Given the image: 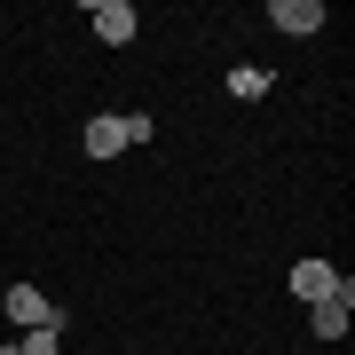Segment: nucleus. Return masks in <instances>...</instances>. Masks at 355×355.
I'll return each instance as SVG.
<instances>
[{
	"label": "nucleus",
	"mask_w": 355,
	"mask_h": 355,
	"mask_svg": "<svg viewBox=\"0 0 355 355\" xmlns=\"http://www.w3.org/2000/svg\"><path fill=\"white\" fill-rule=\"evenodd\" d=\"M229 95H237V103H261V95H268V71L237 64V71H229Z\"/></svg>",
	"instance_id": "0eeeda50"
},
{
	"label": "nucleus",
	"mask_w": 355,
	"mask_h": 355,
	"mask_svg": "<svg viewBox=\"0 0 355 355\" xmlns=\"http://www.w3.org/2000/svg\"><path fill=\"white\" fill-rule=\"evenodd\" d=\"M87 24H95L103 48H127V40H135V8H127V0H95V8H87Z\"/></svg>",
	"instance_id": "7ed1b4c3"
},
{
	"label": "nucleus",
	"mask_w": 355,
	"mask_h": 355,
	"mask_svg": "<svg viewBox=\"0 0 355 355\" xmlns=\"http://www.w3.org/2000/svg\"><path fill=\"white\" fill-rule=\"evenodd\" d=\"M347 308H355V277H340V292H331V300L308 308V331H316V340H347Z\"/></svg>",
	"instance_id": "f03ea898"
},
{
	"label": "nucleus",
	"mask_w": 355,
	"mask_h": 355,
	"mask_svg": "<svg viewBox=\"0 0 355 355\" xmlns=\"http://www.w3.org/2000/svg\"><path fill=\"white\" fill-rule=\"evenodd\" d=\"M127 150V127L119 119H87V158H119Z\"/></svg>",
	"instance_id": "423d86ee"
},
{
	"label": "nucleus",
	"mask_w": 355,
	"mask_h": 355,
	"mask_svg": "<svg viewBox=\"0 0 355 355\" xmlns=\"http://www.w3.org/2000/svg\"><path fill=\"white\" fill-rule=\"evenodd\" d=\"M0 355H16V347H0Z\"/></svg>",
	"instance_id": "1a4fd4ad"
},
{
	"label": "nucleus",
	"mask_w": 355,
	"mask_h": 355,
	"mask_svg": "<svg viewBox=\"0 0 355 355\" xmlns=\"http://www.w3.org/2000/svg\"><path fill=\"white\" fill-rule=\"evenodd\" d=\"M8 324L16 331H64V316H55V300L40 284H8Z\"/></svg>",
	"instance_id": "f257e3e1"
},
{
	"label": "nucleus",
	"mask_w": 355,
	"mask_h": 355,
	"mask_svg": "<svg viewBox=\"0 0 355 355\" xmlns=\"http://www.w3.org/2000/svg\"><path fill=\"white\" fill-rule=\"evenodd\" d=\"M292 292L316 308V300H331V292H340V268H331V261H300V268H292Z\"/></svg>",
	"instance_id": "39448f33"
},
{
	"label": "nucleus",
	"mask_w": 355,
	"mask_h": 355,
	"mask_svg": "<svg viewBox=\"0 0 355 355\" xmlns=\"http://www.w3.org/2000/svg\"><path fill=\"white\" fill-rule=\"evenodd\" d=\"M64 347V331H24V340H16V355H55Z\"/></svg>",
	"instance_id": "6e6552de"
},
{
	"label": "nucleus",
	"mask_w": 355,
	"mask_h": 355,
	"mask_svg": "<svg viewBox=\"0 0 355 355\" xmlns=\"http://www.w3.org/2000/svg\"><path fill=\"white\" fill-rule=\"evenodd\" d=\"M268 24L292 32V40H308V32H324V0H277V8H268Z\"/></svg>",
	"instance_id": "20e7f679"
}]
</instances>
